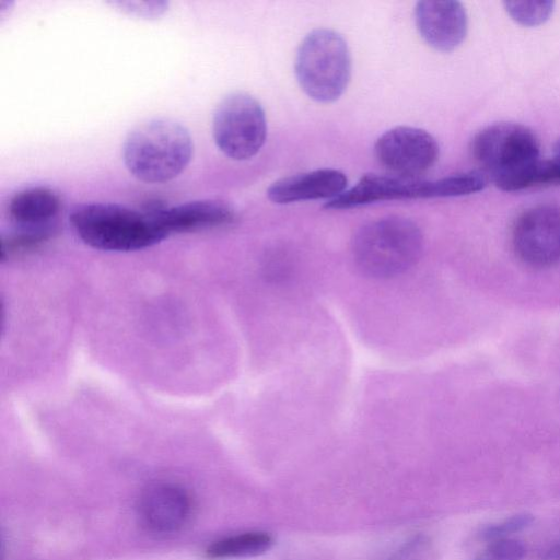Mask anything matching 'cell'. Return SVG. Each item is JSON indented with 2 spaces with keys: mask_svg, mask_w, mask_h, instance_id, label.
Segmentation results:
<instances>
[{
  "mask_svg": "<svg viewBox=\"0 0 560 560\" xmlns=\"http://www.w3.org/2000/svg\"><path fill=\"white\" fill-rule=\"evenodd\" d=\"M162 206L137 210L118 203L92 202L72 210L69 221L86 245L107 252H133L161 242L167 234L161 225Z\"/></svg>",
  "mask_w": 560,
  "mask_h": 560,
  "instance_id": "6da1fadb",
  "label": "cell"
},
{
  "mask_svg": "<svg viewBox=\"0 0 560 560\" xmlns=\"http://www.w3.org/2000/svg\"><path fill=\"white\" fill-rule=\"evenodd\" d=\"M188 129L170 118H153L135 127L126 137L122 159L139 180L152 184L177 177L192 158Z\"/></svg>",
  "mask_w": 560,
  "mask_h": 560,
  "instance_id": "7a4b0ae2",
  "label": "cell"
},
{
  "mask_svg": "<svg viewBox=\"0 0 560 560\" xmlns=\"http://www.w3.org/2000/svg\"><path fill=\"white\" fill-rule=\"evenodd\" d=\"M470 149L501 190L516 191L535 185L539 143L527 127L513 122L490 125L476 133Z\"/></svg>",
  "mask_w": 560,
  "mask_h": 560,
  "instance_id": "3957f363",
  "label": "cell"
},
{
  "mask_svg": "<svg viewBox=\"0 0 560 560\" xmlns=\"http://www.w3.org/2000/svg\"><path fill=\"white\" fill-rule=\"evenodd\" d=\"M418 225L401 217H386L361 226L352 242L358 268L372 278H390L411 268L422 250Z\"/></svg>",
  "mask_w": 560,
  "mask_h": 560,
  "instance_id": "277c9868",
  "label": "cell"
},
{
  "mask_svg": "<svg viewBox=\"0 0 560 560\" xmlns=\"http://www.w3.org/2000/svg\"><path fill=\"white\" fill-rule=\"evenodd\" d=\"M294 71L308 97L319 103L335 102L351 78V56L346 40L328 28L310 32L298 48Z\"/></svg>",
  "mask_w": 560,
  "mask_h": 560,
  "instance_id": "5b68a950",
  "label": "cell"
},
{
  "mask_svg": "<svg viewBox=\"0 0 560 560\" xmlns=\"http://www.w3.org/2000/svg\"><path fill=\"white\" fill-rule=\"evenodd\" d=\"M212 135L217 147L228 158L236 161L252 159L266 141L265 110L252 95L231 93L222 98L213 113Z\"/></svg>",
  "mask_w": 560,
  "mask_h": 560,
  "instance_id": "8992f818",
  "label": "cell"
},
{
  "mask_svg": "<svg viewBox=\"0 0 560 560\" xmlns=\"http://www.w3.org/2000/svg\"><path fill=\"white\" fill-rule=\"evenodd\" d=\"M512 245L527 266L547 268L560 262V209L541 205L524 211L514 223Z\"/></svg>",
  "mask_w": 560,
  "mask_h": 560,
  "instance_id": "52a82bcc",
  "label": "cell"
},
{
  "mask_svg": "<svg viewBox=\"0 0 560 560\" xmlns=\"http://www.w3.org/2000/svg\"><path fill=\"white\" fill-rule=\"evenodd\" d=\"M440 148L428 131L398 126L385 131L374 144V154L389 173L421 177L439 158Z\"/></svg>",
  "mask_w": 560,
  "mask_h": 560,
  "instance_id": "ba28073f",
  "label": "cell"
},
{
  "mask_svg": "<svg viewBox=\"0 0 560 560\" xmlns=\"http://www.w3.org/2000/svg\"><path fill=\"white\" fill-rule=\"evenodd\" d=\"M194 502L189 492L173 482L148 486L138 500V515L149 530L171 534L182 529L190 520Z\"/></svg>",
  "mask_w": 560,
  "mask_h": 560,
  "instance_id": "9c48e42d",
  "label": "cell"
},
{
  "mask_svg": "<svg viewBox=\"0 0 560 560\" xmlns=\"http://www.w3.org/2000/svg\"><path fill=\"white\" fill-rule=\"evenodd\" d=\"M427 179L396 174L363 175L352 187L325 202L326 209H350L378 201L424 198Z\"/></svg>",
  "mask_w": 560,
  "mask_h": 560,
  "instance_id": "30bf717a",
  "label": "cell"
},
{
  "mask_svg": "<svg viewBox=\"0 0 560 560\" xmlns=\"http://www.w3.org/2000/svg\"><path fill=\"white\" fill-rule=\"evenodd\" d=\"M415 20L421 37L440 51L455 49L467 34V13L458 1H419L415 8Z\"/></svg>",
  "mask_w": 560,
  "mask_h": 560,
  "instance_id": "8fae6325",
  "label": "cell"
},
{
  "mask_svg": "<svg viewBox=\"0 0 560 560\" xmlns=\"http://www.w3.org/2000/svg\"><path fill=\"white\" fill-rule=\"evenodd\" d=\"M347 176L335 168H319L280 178L267 189L268 198L279 205L299 201L331 200L347 189Z\"/></svg>",
  "mask_w": 560,
  "mask_h": 560,
  "instance_id": "7c38bea8",
  "label": "cell"
},
{
  "mask_svg": "<svg viewBox=\"0 0 560 560\" xmlns=\"http://www.w3.org/2000/svg\"><path fill=\"white\" fill-rule=\"evenodd\" d=\"M159 218L168 236L172 233L197 232L229 225L235 220V211L224 201L203 199L170 208L163 207Z\"/></svg>",
  "mask_w": 560,
  "mask_h": 560,
  "instance_id": "4fadbf2b",
  "label": "cell"
},
{
  "mask_svg": "<svg viewBox=\"0 0 560 560\" xmlns=\"http://www.w3.org/2000/svg\"><path fill=\"white\" fill-rule=\"evenodd\" d=\"M59 210V196L43 186L20 190L9 203L10 217L19 226L51 225Z\"/></svg>",
  "mask_w": 560,
  "mask_h": 560,
  "instance_id": "5bb4252c",
  "label": "cell"
},
{
  "mask_svg": "<svg viewBox=\"0 0 560 560\" xmlns=\"http://www.w3.org/2000/svg\"><path fill=\"white\" fill-rule=\"evenodd\" d=\"M273 536L266 532H245L218 539L205 550L211 560L250 558L266 553L273 546Z\"/></svg>",
  "mask_w": 560,
  "mask_h": 560,
  "instance_id": "9a60e30c",
  "label": "cell"
},
{
  "mask_svg": "<svg viewBox=\"0 0 560 560\" xmlns=\"http://www.w3.org/2000/svg\"><path fill=\"white\" fill-rule=\"evenodd\" d=\"M486 176L476 171L448 175L435 180H427L424 198H445L470 195L482 190Z\"/></svg>",
  "mask_w": 560,
  "mask_h": 560,
  "instance_id": "2e32d148",
  "label": "cell"
},
{
  "mask_svg": "<svg viewBox=\"0 0 560 560\" xmlns=\"http://www.w3.org/2000/svg\"><path fill=\"white\" fill-rule=\"evenodd\" d=\"M19 228V231L2 238L0 254L1 261L33 252L46 243L52 234L51 225Z\"/></svg>",
  "mask_w": 560,
  "mask_h": 560,
  "instance_id": "e0dca14e",
  "label": "cell"
},
{
  "mask_svg": "<svg viewBox=\"0 0 560 560\" xmlns=\"http://www.w3.org/2000/svg\"><path fill=\"white\" fill-rule=\"evenodd\" d=\"M509 15L518 24L527 27L545 23L552 14L553 1H505Z\"/></svg>",
  "mask_w": 560,
  "mask_h": 560,
  "instance_id": "ac0fdd59",
  "label": "cell"
},
{
  "mask_svg": "<svg viewBox=\"0 0 560 560\" xmlns=\"http://www.w3.org/2000/svg\"><path fill=\"white\" fill-rule=\"evenodd\" d=\"M534 521L532 514L520 513L497 523L489 524L480 530V538L486 541H492L502 538H509L510 535L518 533L528 527Z\"/></svg>",
  "mask_w": 560,
  "mask_h": 560,
  "instance_id": "d6986e66",
  "label": "cell"
},
{
  "mask_svg": "<svg viewBox=\"0 0 560 560\" xmlns=\"http://www.w3.org/2000/svg\"><path fill=\"white\" fill-rule=\"evenodd\" d=\"M524 556V545L509 537L489 541L474 560H522Z\"/></svg>",
  "mask_w": 560,
  "mask_h": 560,
  "instance_id": "ffe728a7",
  "label": "cell"
},
{
  "mask_svg": "<svg viewBox=\"0 0 560 560\" xmlns=\"http://www.w3.org/2000/svg\"><path fill=\"white\" fill-rule=\"evenodd\" d=\"M560 183V156L550 160H540L535 184Z\"/></svg>",
  "mask_w": 560,
  "mask_h": 560,
  "instance_id": "44dd1931",
  "label": "cell"
},
{
  "mask_svg": "<svg viewBox=\"0 0 560 560\" xmlns=\"http://www.w3.org/2000/svg\"><path fill=\"white\" fill-rule=\"evenodd\" d=\"M544 558L545 560H560V540L546 550Z\"/></svg>",
  "mask_w": 560,
  "mask_h": 560,
  "instance_id": "7402d4cb",
  "label": "cell"
},
{
  "mask_svg": "<svg viewBox=\"0 0 560 560\" xmlns=\"http://www.w3.org/2000/svg\"><path fill=\"white\" fill-rule=\"evenodd\" d=\"M553 152H555L556 156H560V139L556 142V144L553 147Z\"/></svg>",
  "mask_w": 560,
  "mask_h": 560,
  "instance_id": "603a6c76",
  "label": "cell"
}]
</instances>
